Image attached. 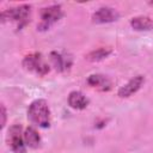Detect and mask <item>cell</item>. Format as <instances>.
<instances>
[{"instance_id":"1","label":"cell","mask_w":153,"mask_h":153,"mask_svg":"<svg viewBox=\"0 0 153 153\" xmlns=\"http://www.w3.org/2000/svg\"><path fill=\"white\" fill-rule=\"evenodd\" d=\"M27 118L41 128L50 127V109L44 99L33 100L27 109Z\"/></svg>"},{"instance_id":"2","label":"cell","mask_w":153,"mask_h":153,"mask_svg":"<svg viewBox=\"0 0 153 153\" xmlns=\"http://www.w3.org/2000/svg\"><path fill=\"white\" fill-rule=\"evenodd\" d=\"M31 14V6L30 5H19L16 7H11L1 12V22L5 23L6 20H11L17 24L18 29L25 26L30 20Z\"/></svg>"},{"instance_id":"3","label":"cell","mask_w":153,"mask_h":153,"mask_svg":"<svg viewBox=\"0 0 153 153\" xmlns=\"http://www.w3.org/2000/svg\"><path fill=\"white\" fill-rule=\"evenodd\" d=\"M23 67L26 71L32 72L39 76H44L50 71L49 65L45 62V60L41 53H31V54L26 55L23 60Z\"/></svg>"},{"instance_id":"4","label":"cell","mask_w":153,"mask_h":153,"mask_svg":"<svg viewBox=\"0 0 153 153\" xmlns=\"http://www.w3.org/2000/svg\"><path fill=\"white\" fill-rule=\"evenodd\" d=\"M39 16H41V22L37 25V29L41 31H44V30H48L51 25H54L56 22H59L62 18L63 12L60 5H51L42 8L39 12Z\"/></svg>"},{"instance_id":"5","label":"cell","mask_w":153,"mask_h":153,"mask_svg":"<svg viewBox=\"0 0 153 153\" xmlns=\"http://www.w3.org/2000/svg\"><path fill=\"white\" fill-rule=\"evenodd\" d=\"M7 141L8 146L13 151V153H25V142L22 133V126L20 124H13L8 129L7 134Z\"/></svg>"},{"instance_id":"6","label":"cell","mask_w":153,"mask_h":153,"mask_svg":"<svg viewBox=\"0 0 153 153\" xmlns=\"http://www.w3.org/2000/svg\"><path fill=\"white\" fill-rule=\"evenodd\" d=\"M120 17L118 12L112 7H100L92 14V22L97 24H105V23H112L117 20Z\"/></svg>"},{"instance_id":"7","label":"cell","mask_w":153,"mask_h":153,"mask_svg":"<svg viewBox=\"0 0 153 153\" xmlns=\"http://www.w3.org/2000/svg\"><path fill=\"white\" fill-rule=\"evenodd\" d=\"M143 82H145V78L142 75H136V76L131 78L126 85H123L118 90L117 96L120 98H128V97L133 96L134 93H136L141 88V86H142Z\"/></svg>"},{"instance_id":"8","label":"cell","mask_w":153,"mask_h":153,"mask_svg":"<svg viewBox=\"0 0 153 153\" xmlns=\"http://www.w3.org/2000/svg\"><path fill=\"white\" fill-rule=\"evenodd\" d=\"M50 61L57 72H66L72 66V57L60 51H51Z\"/></svg>"},{"instance_id":"9","label":"cell","mask_w":153,"mask_h":153,"mask_svg":"<svg viewBox=\"0 0 153 153\" xmlns=\"http://www.w3.org/2000/svg\"><path fill=\"white\" fill-rule=\"evenodd\" d=\"M87 84L99 91H109L112 87L111 80L103 74H92L87 78Z\"/></svg>"},{"instance_id":"10","label":"cell","mask_w":153,"mask_h":153,"mask_svg":"<svg viewBox=\"0 0 153 153\" xmlns=\"http://www.w3.org/2000/svg\"><path fill=\"white\" fill-rule=\"evenodd\" d=\"M68 105L75 110H84L88 105V98L80 91H72L68 96Z\"/></svg>"},{"instance_id":"11","label":"cell","mask_w":153,"mask_h":153,"mask_svg":"<svg viewBox=\"0 0 153 153\" xmlns=\"http://www.w3.org/2000/svg\"><path fill=\"white\" fill-rule=\"evenodd\" d=\"M130 26L136 31H148L153 29V20L147 16H137L130 19Z\"/></svg>"},{"instance_id":"12","label":"cell","mask_w":153,"mask_h":153,"mask_svg":"<svg viewBox=\"0 0 153 153\" xmlns=\"http://www.w3.org/2000/svg\"><path fill=\"white\" fill-rule=\"evenodd\" d=\"M24 142L30 148H37L41 145V136L32 127H27L23 133Z\"/></svg>"},{"instance_id":"13","label":"cell","mask_w":153,"mask_h":153,"mask_svg":"<svg viewBox=\"0 0 153 153\" xmlns=\"http://www.w3.org/2000/svg\"><path fill=\"white\" fill-rule=\"evenodd\" d=\"M111 49L110 48H98L96 50H92L91 53H88L86 55V60L91 61V62H97V61H102L104 59H106L110 54H111Z\"/></svg>"},{"instance_id":"14","label":"cell","mask_w":153,"mask_h":153,"mask_svg":"<svg viewBox=\"0 0 153 153\" xmlns=\"http://www.w3.org/2000/svg\"><path fill=\"white\" fill-rule=\"evenodd\" d=\"M1 117H2V120H1V128H4L5 124H6V109H5L4 105H1Z\"/></svg>"},{"instance_id":"15","label":"cell","mask_w":153,"mask_h":153,"mask_svg":"<svg viewBox=\"0 0 153 153\" xmlns=\"http://www.w3.org/2000/svg\"><path fill=\"white\" fill-rule=\"evenodd\" d=\"M148 5H149V6H152V7H153V1H149V2H148Z\"/></svg>"}]
</instances>
